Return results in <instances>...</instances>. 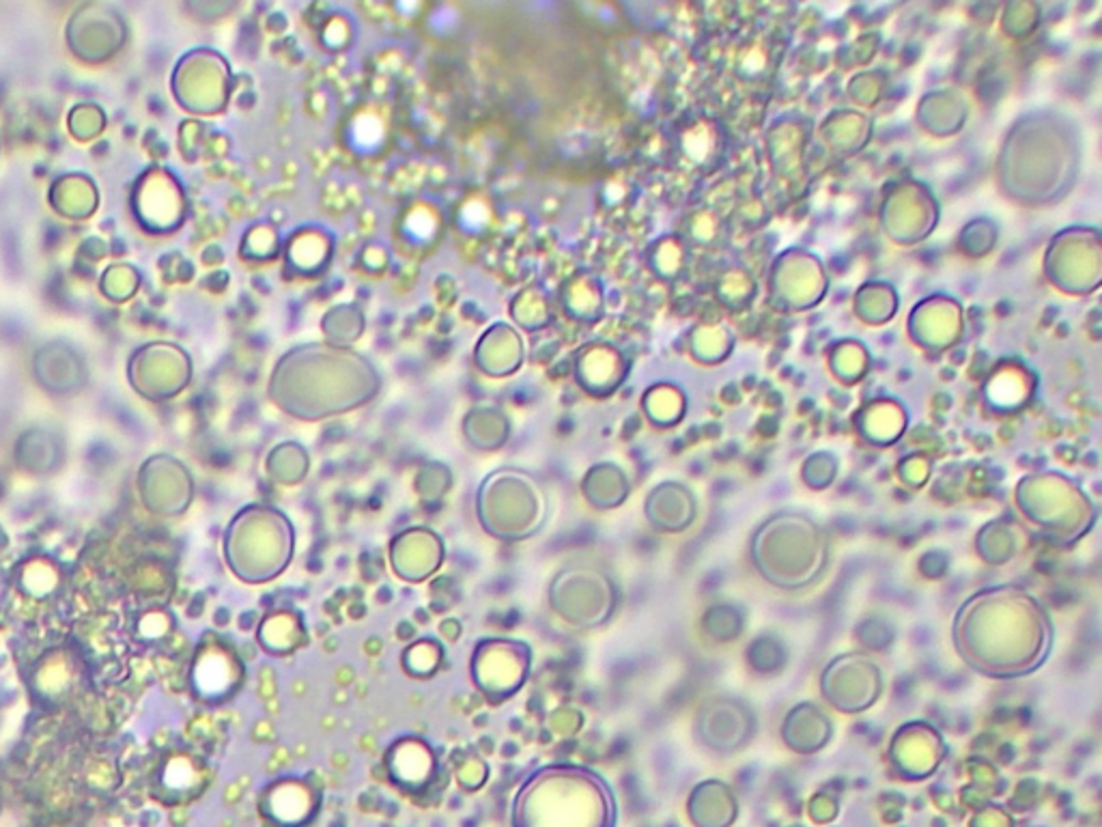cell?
Returning a JSON list of instances; mask_svg holds the SVG:
<instances>
[{
  "mask_svg": "<svg viewBox=\"0 0 1102 827\" xmlns=\"http://www.w3.org/2000/svg\"><path fill=\"white\" fill-rule=\"evenodd\" d=\"M382 388L375 364L330 343H304L276 362L270 395L282 412L300 420H321L371 404Z\"/></svg>",
  "mask_w": 1102,
  "mask_h": 827,
  "instance_id": "1",
  "label": "cell"
},
{
  "mask_svg": "<svg viewBox=\"0 0 1102 827\" xmlns=\"http://www.w3.org/2000/svg\"><path fill=\"white\" fill-rule=\"evenodd\" d=\"M282 257L291 275L302 278L324 275L335 257V235L319 224H304L282 242Z\"/></svg>",
  "mask_w": 1102,
  "mask_h": 827,
  "instance_id": "2",
  "label": "cell"
},
{
  "mask_svg": "<svg viewBox=\"0 0 1102 827\" xmlns=\"http://www.w3.org/2000/svg\"><path fill=\"white\" fill-rule=\"evenodd\" d=\"M474 358L477 366L489 377L513 375L524 362L521 335L511 324L497 322L484 330L474 349Z\"/></svg>",
  "mask_w": 1102,
  "mask_h": 827,
  "instance_id": "3",
  "label": "cell"
},
{
  "mask_svg": "<svg viewBox=\"0 0 1102 827\" xmlns=\"http://www.w3.org/2000/svg\"><path fill=\"white\" fill-rule=\"evenodd\" d=\"M560 304L564 313L577 322L597 319L601 313V295L595 291V282L584 275H573L562 282Z\"/></svg>",
  "mask_w": 1102,
  "mask_h": 827,
  "instance_id": "4",
  "label": "cell"
},
{
  "mask_svg": "<svg viewBox=\"0 0 1102 827\" xmlns=\"http://www.w3.org/2000/svg\"><path fill=\"white\" fill-rule=\"evenodd\" d=\"M321 326L328 343L351 349L364 333V315L355 304H339L324 315Z\"/></svg>",
  "mask_w": 1102,
  "mask_h": 827,
  "instance_id": "5",
  "label": "cell"
},
{
  "mask_svg": "<svg viewBox=\"0 0 1102 827\" xmlns=\"http://www.w3.org/2000/svg\"><path fill=\"white\" fill-rule=\"evenodd\" d=\"M282 237L280 231L272 224H257L253 226L242 244V255L248 257V261H274L282 255Z\"/></svg>",
  "mask_w": 1102,
  "mask_h": 827,
  "instance_id": "6",
  "label": "cell"
},
{
  "mask_svg": "<svg viewBox=\"0 0 1102 827\" xmlns=\"http://www.w3.org/2000/svg\"><path fill=\"white\" fill-rule=\"evenodd\" d=\"M511 306H517V308H528V313L519 315V317H513L524 330L528 333H535V330H543L548 324L551 322V306L548 302V295L546 291H537V289H524Z\"/></svg>",
  "mask_w": 1102,
  "mask_h": 827,
  "instance_id": "7",
  "label": "cell"
}]
</instances>
